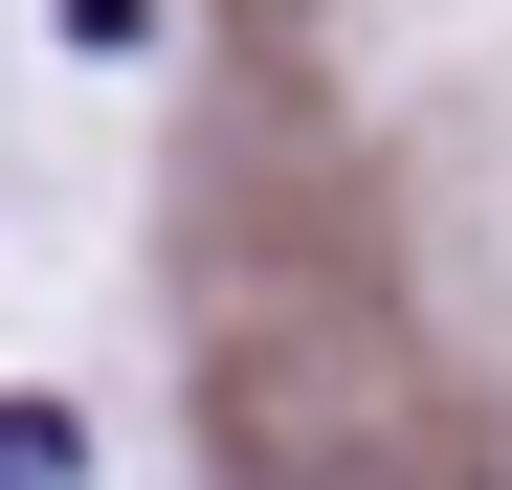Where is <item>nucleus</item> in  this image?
<instances>
[{"label":"nucleus","instance_id":"obj_1","mask_svg":"<svg viewBox=\"0 0 512 490\" xmlns=\"http://www.w3.org/2000/svg\"><path fill=\"white\" fill-rule=\"evenodd\" d=\"M201 490H490L468 379L401 312H223L201 335Z\"/></svg>","mask_w":512,"mask_h":490},{"label":"nucleus","instance_id":"obj_2","mask_svg":"<svg viewBox=\"0 0 512 490\" xmlns=\"http://www.w3.org/2000/svg\"><path fill=\"white\" fill-rule=\"evenodd\" d=\"M90 468V424H67V401H0V490H67Z\"/></svg>","mask_w":512,"mask_h":490}]
</instances>
